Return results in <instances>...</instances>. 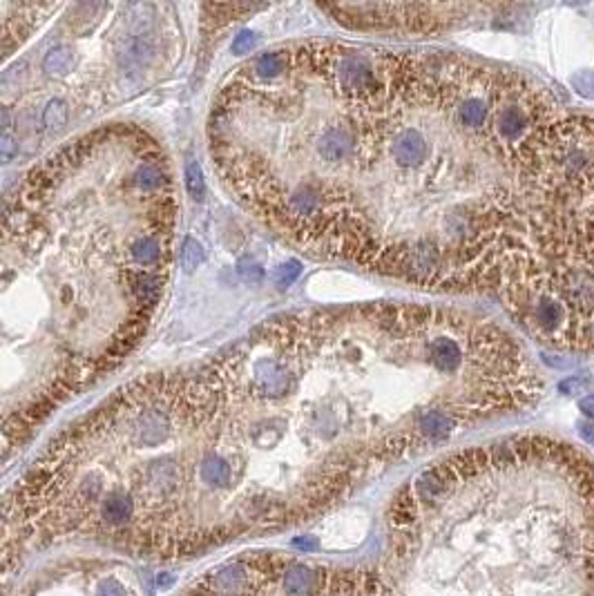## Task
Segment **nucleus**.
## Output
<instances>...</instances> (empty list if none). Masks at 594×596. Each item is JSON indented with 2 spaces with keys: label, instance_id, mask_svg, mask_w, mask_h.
Here are the masks:
<instances>
[{
  "label": "nucleus",
  "instance_id": "1",
  "mask_svg": "<svg viewBox=\"0 0 594 596\" xmlns=\"http://www.w3.org/2000/svg\"><path fill=\"white\" fill-rule=\"evenodd\" d=\"M574 125L519 70L308 41L228 78L208 154L250 215L311 255L496 297L554 197Z\"/></svg>",
  "mask_w": 594,
  "mask_h": 596
},
{
  "label": "nucleus",
  "instance_id": "2",
  "mask_svg": "<svg viewBox=\"0 0 594 596\" xmlns=\"http://www.w3.org/2000/svg\"><path fill=\"white\" fill-rule=\"evenodd\" d=\"M177 186L161 143L106 125L34 166L3 210V291L34 286L36 342L5 414V451L139 347L175 257ZM29 326L22 330V337Z\"/></svg>",
  "mask_w": 594,
  "mask_h": 596
},
{
  "label": "nucleus",
  "instance_id": "3",
  "mask_svg": "<svg viewBox=\"0 0 594 596\" xmlns=\"http://www.w3.org/2000/svg\"><path fill=\"white\" fill-rule=\"evenodd\" d=\"M496 297L543 349L594 355V114L579 112L554 199Z\"/></svg>",
  "mask_w": 594,
  "mask_h": 596
},
{
  "label": "nucleus",
  "instance_id": "4",
  "mask_svg": "<svg viewBox=\"0 0 594 596\" xmlns=\"http://www.w3.org/2000/svg\"><path fill=\"white\" fill-rule=\"evenodd\" d=\"M349 27H405L411 31L449 27L470 18L474 5H322Z\"/></svg>",
  "mask_w": 594,
  "mask_h": 596
},
{
  "label": "nucleus",
  "instance_id": "5",
  "mask_svg": "<svg viewBox=\"0 0 594 596\" xmlns=\"http://www.w3.org/2000/svg\"><path fill=\"white\" fill-rule=\"evenodd\" d=\"M210 592L212 594H222V596H235L242 594L248 588V569L242 563L235 565H226L222 569H217L210 576Z\"/></svg>",
  "mask_w": 594,
  "mask_h": 596
},
{
  "label": "nucleus",
  "instance_id": "6",
  "mask_svg": "<svg viewBox=\"0 0 594 596\" xmlns=\"http://www.w3.org/2000/svg\"><path fill=\"white\" fill-rule=\"evenodd\" d=\"M134 498L128 491L114 489L101 500V518L108 525H125L134 516Z\"/></svg>",
  "mask_w": 594,
  "mask_h": 596
},
{
  "label": "nucleus",
  "instance_id": "7",
  "mask_svg": "<svg viewBox=\"0 0 594 596\" xmlns=\"http://www.w3.org/2000/svg\"><path fill=\"white\" fill-rule=\"evenodd\" d=\"M284 588L293 596H313L322 588V574L306 565H291L284 574Z\"/></svg>",
  "mask_w": 594,
  "mask_h": 596
},
{
  "label": "nucleus",
  "instance_id": "8",
  "mask_svg": "<svg viewBox=\"0 0 594 596\" xmlns=\"http://www.w3.org/2000/svg\"><path fill=\"white\" fill-rule=\"evenodd\" d=\"M74 65V50L72 45L67 43H56L54 48H50L43 54L41 61V70L50 76H63L67 72H72Z\"/></svg>",
  "mask_w": 594,
  "mask_h": 596
},
{
  "label": "nucleus",
  "instance_id": "9",
  "mask_svg": "<svg viewBox=\"0 0 594 596\" xmlns=\"http://www.w3.org/2000/svg\"><path fill=\"white\" fill-rule=\"evenodd\" d=\"M364 581H367V576H362L353 569L335 572V574L331 576V594L333 596H360L364 592L362 590Z\"/></svg>",
  "mask_w": 594,
  "mask_h": 596
},
{
  "label": "nucleus",
  "instance_id": "10",
  "mask_svg": "<svg viewBox=\"0 0 594 596\" xmlns=\"http://www.w3.org/2000/svg\"><path fill=\"white\" fill-rule=\"evenodd\" d=\"M70 106H67V103L63 101V99H59V96H54L48 106H45L43 110H41V125L45 130H61L63 125H67V121H70Z\"/></svg>",
  "mask_w": 594,
  "mask_h": 596
},
{
  "label": "nucleus",
  "instance_id": "11",
  "mask_svg": "<svg viewBox=\"0 0 594 596\" xmlns=\"http://www.w3.org/2000/svg\"><path fill=\"white\" fill-rule=\"evenodd\" d=\"M250 563H253L257 572H261V574H266V576H280L284 569L291 567L289 560L277 554H255Z\"/></svg>",
  "mask_w": 594,
  "mask_h": 596
},
{
  "label": "nucleus",
  "instance_id": "12",
  "mask_svg": "<svg viewBox=\"0 0 594 596\" xmlns=\"http://www.w3.org/2000/svg\"><path fill=\"white\" fill-rule=\"evenodd\" d=\"M201 261H203L201 246L197 242H192V239H188V242L184 244V248H181V266H184L186 270H195Z\"/></svg>",
  "mask_w": 594,
  "mask_h": 596
},
{
  "label": "nucleus",
  "instance_id": "13",
  "mask_svg": "<svg viewBox=\"0 0 594 596\" xmlns=\"http://www.w3.org/2000/svg\"><path fill=\"white\" fill-rule=\"evenodd\" d=\"M186 186H188V192L195 199L203 197V177H201L199 166H195V163L188 166V170H186Z\"/></svg>",
  "mask_w": 594,
  "mask_h": 596
},
{
  "label": "nucleus",
  "instance_id": "14",
  "mask_svg": "<svg viewBox=\"0 0 594 596\" xmlns=\"http://www.w3.org/2000/svg\"><path fill=\"white\" fill-rule=\"evenodd\" d=\"M99 596H128V592H125V588L121 586L119 581L108 579V581H103V583H101Z\"/></svg>",
  "mask_w": 594,
  "mask_h": 596
},
{
  "label": "nucleus",
  "instance_id": "15",
  "mask_svg": "<svg viewBox=\"0 0 594 596\" xmlns=\"http://www.w3.org/2000/svg\"><path fill=\"white\" fill-rule=\"evenodd\" d=\"M293 547L300 549V552H315L319 545L311 536H297V538H293Z\"/></svg>",
  "mask_w": 594,
  "mask_h": 596
},
{
  "label": "nucleus",
  "instance_id": "16",
  "mask_svg": "<svg viewBox=\"0 0 594 596\" xmlns=\"http://www.w3.org/2000/svg\"><path fill=\"white\" fill-rule=\"evenodd\" d=\"M250 48H253V34H242V36H237L233 50L239 54V52H250Z\"/></svg>",
  "mask_w": 594,
  "mask_h": 596
},
{
  "label": "nucleus",
  "instance_id": "17",
  "mask_svg": "<svg viewBox=\"0 0 594 596\" xmlns=\"http://www.w3.org/2000/svg\"><path fill=\"white\" fill-rule=\"evenodd\" d=\"M175 583V576L168 574V572H164V574H157V588L159 590H168L170 586Z\"/></svg>",
  "mask_w": 594,
  "mask_h": 596
}]
</instances>
